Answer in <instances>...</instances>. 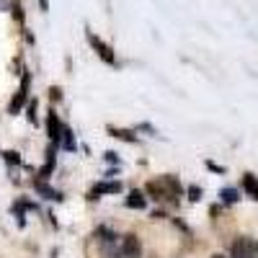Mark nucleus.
<instances>
[{"label":"nucleus","mask_w":258,"mask_h":258,"mask_svg":"<svg viewBox=\"0 0 258 258\" xmlns=\"http://www.w3.org/2000/svg\"><path fill=\"white\" fill-rule=\"evenodd\" d=\"M181 194H183L181 181L170 173H165L155 181H147V186H145V197L153 199V202H173L176 204Z\"/></svg>","instance_id":"nucleus-1"},{"label":"nucleus","mask_w":258,"mask_h":258,"mask_svg":"<svg viewBox=\"0 0 258 258\" xmlns=\"http://www.w3.org/2000/svg\"><path fill=\"white\" fill-rule=\"evenodd\" d=\"M186 194H188V199H191V202H199V199H202V188H199V186H188Z\"/></svg>","instance_id":"nucleus-17"},{"label":"nucleus","mask_w":258,"mask_h":258,"mask_svg":"<svg viewBox=\"0 0 258 258\" xmlns=\"http://www.w3.org/2000/svg\"><path fill=\"white\" fill-rule=\"evenodd\" d=\"M96 240H101V243H116V232L111 227H98L96 230Z\"/></svg>","instance_id":"nucleus-13"},{"label":"nucleus","mask_w":258,"mask_h":258,"mask_svg":"<svg viewBox=\"0 0 258 258\" xmlns=\"http://www.w3.org/2000/svg\"><path fill=\"white\" fill-rule=\"evenodd\" d=\"M59 132H62V121H59L57 111H54V109H49V111H47V137H49V142H52V145H57Z\"/></svg>","instance_id":"nucleus-7"},{"label":"nucleus","mask_w":258,"mask_h":258,"mask_svg":"<svg viewBox=\"0 0 258 258\" xmlns=\"http://www.w3.org/2000/svg\"><path fill=\"white\" fill-rule=\"evenodd\" d=\"M29 88H31V75L24 70V78H21V88L16 91V96H13L11 103H8V114H11V116H18L21 111H24V106L29 103Z\"/></svg>","instance_id":"nucleus-3"},{"label":"nucleus","mask_w":258,"mask_h":258,"mask_svg":"<svg viewBox=\"0 0 258 258\" xmlns=\"http://www.w3.org/2000/svg\"><path fill=\"white\" fill-rule=\"evenodd\" d=\"M3 160H6L8 165H24V158H21L16 150H6V153H3Z\"/></svg>","instance_id":"nucleus-14"},{"label":"nucleus","mask_w":258,"mask_h":258,"mask_svg":"<svg viewBox=\"0 0 258 258\" xmlns=\"http://www.w3.org/2000/svg\"><path fill=\"white\" fill-rule=\"evenodd\" d=\"M34 188H36V194L41 199H49V202H64V194L62 191H57V188H52L47 181H41V178H36L34 181Z\"/></svg>","instance_id":"nucleus-6"},{"label":"nucleus","mask_w":258,"mask_h":258,"mask_svg":"<svg viewBox=\"0 0 258 258\" xmlns=\"http://www.w3.org/2000/svg\"><path fill=\"white\" fill-rule=\"evenodd\" d=\"M243 191L248 194V197L258 199V176H253V173H245V176H243Z\"/></svg>","instance_id":"nucleus-11"},{"label":"nucleus","mask_w":258,"mask_h":258,"mask_svg":"<svg viewBox=\"0 0 258 258\" xmlns=\"http://www.w3.org/2000/svg\"><path fill=\"white\" fill-rule=\"evenodd\" d=\"M207 168H209V170H214V173H225V168H222V165H217V163H212V160H207Z\"/></svg>","instance_id":"nucleus-19"},{"label":"nucleus","mask_w":258,"mask_h":258,"mask_svg":"<svg viewBox=\"0 0 258 258\" xmlns=\"http://www.w3.org/2000/svg\"><path fill=\"white\" fill-rule=\"evenodd\" d=\"M212 258H227V255H225V253H214Z\"/></svg>","instance_id":"nucleus-23"},{"label":"nucleus","mask_w":258,"mask_h":258,"mask_svg":"<svg viewBox=\"0 0 258 258\" xmlns=\"http://www.w3.org/2000/svg\"><path fill=\"white\" fill-rule=\"evenodd\" d=\"M126 209H147V197H145V191L140 188H132L126 194Z\"/></svg>","instance_id":"nucleus-8"},{"label":"nucleus","mask_w":258,"mask_h":258,"mask_svg":"<svg viewBox=\"0 0 258 258\" xmlns=\"http://www.w3.org/2000/svg\"><path fill=\"white\" fill-rule=\"evenodd\" d=\"M39 8L47 13V11H49V0H39Z\"/></svg>","instance_id":"nucleus-22"},{"label":"nucleus","mask_w":258,"mask_h":258,"mask_svg":"<svg viewBox=\"0 0 258 258\" xmlns=\"http://www.w3.org/2000/svg\"><path fill=\"white\" fill-rule=\"evenodd\" d=\"M49 101L52 103H59L62 101V91L57 88V85H52V88H49Z\"/></svg>","instance_id":"nucleus-18"},{"label":"nucleus","mask_w":258,"mask_h":258,"mask_svg":"<svg viewBox=\"0 0 258 258\" xmlns=\"http://www.w3.org/2000/svg\"><path fill=\"white\" fill-rule=\"evenodd\" d=\"M103 158L109 160V163H119V158H116V153H114V150H109V153H103Z\"/></svg>","instance_id":"nucleus-20"},{"label":"nucleus","mask_w":258,"mask_h":258,"mask_svg":"<svg viewBox=\"0 0 258 258\" xmlns=\"http://www.w3.org/2000/svg\"><path fill=\"white\" fill-rule=\"evenodd\" d=\"M137 129H140V132H150V135H158V132H155V126H150V124H140Z\"/></svg>","instance_id":"nucleus-21"},{"label":"nucleus","mask_w":258,"mask_h":258,"mask_svg":"<svg viewBox=\"0 0 258 258\" xmlns=\"http://www.w3.org/2000/svg\"><path fill=\"white\" fill-rule=\"evenodd\" d=\"M230 258H258V240L250 235H238L230 245Z\"/></svg>","instance_id":"nucleus-2"},{"label":"nucleus","mask_w":258,"mask_h":258,"mask_svg":"<svg viewBox=\"0 0 258 258\" xmlns=\"http://www.w3.org/2000/svg\"><path fill=\"white\" fill-rule=\"evenodd\" d=\"M106 132H109L111 137H116V140H121V142H137V135L132 132V129H119V126H106Z\"/></svg>","instance_id":"nucleus-10"},{"label":"nucleus","mask_w":258,"mask_h":258,"mask_svg":"<svg viewBox=\"0 0 258 258\" xmlns=\"http://www.w3.org/2000/svg\"><path fill=\"white\" fill-rule=\"evenodd\" d=\"M119 250H121V258H142V243H140V238H137L135 232L121 235Z\"/></svg>","instance_id":"nucleus-5"},{"label":"nucleus","mask_w":258,"mask_h":258,"mask_svg":"<svg viewBox=\"0 0 258 258\" xmlns=\"http://www.w3.org/2000/svg\"><path fill=\"white\" fill-rule=\"evenodd\" d=\"M36 111H39V101H36V98H31V101H29V106H26V116H29V121H31V124H39Z\"/></svg>","instance_id":"nucleus-15"},{"label":"nucleus","mask_w":258,"mask_h":258,"mask_svg":"<svg viewBox=\"0 0 258 258\" xmlns=\"http://www.w3.org/2000/svg\"><path fill=\"white\" fill-rule=\"evenodd\" d=\"M11 11H13V18L18 21V24H24V11H21V3H18V0L11 6Z\"/></svg>","instance_id":"nucleus-16"},{"label":"nucleus","mask_w":258,"mask_h":258,"mask_svg":"<svg viewBox=\"0 0 258 258\" xmlns=\"http://www.w3.org/2000/svg\"><path fill=\"white\" fill-rule=\"evenodd\" d=\"M220 199H222V204H238V202H240V191L232 188V186H227V188L220 191Z\"/></svg>","instance_id":"nucleus-12"},{"label":"nucleus","mask_w":258,"mask_h":258,"mask_svg":"<svg viewBox=\"0 0 258 258\" xmlns=\"http://www.w3.org/2000/svg\"><path fill=\"white\" fill-rule=\"evenodd\" d=\"M85 36H88V41H91L93 52L98 54V59H103L106 64H114V62H116V54H114L111 44H106V41H101V39H98L93 31H88V29H85Z\"/></svg>","instance_id":"nucleus-4"},{"label":"nucleus","mask_w":258,"mask_h":258,"mask_svg":"<svg viewBox=\"0 0 258 258\" xmlns=\"http://www.w3.org/2000/svg\"><path fill=\"white\" fill-rule=\"evenodd\" d=\"M57 147L68 150V153H75V150H78V145H75V135H73V129H70V126H64V124H62V132H59Z\"/></svg>","instance_id":"nucleus-9"}]
</instances>
